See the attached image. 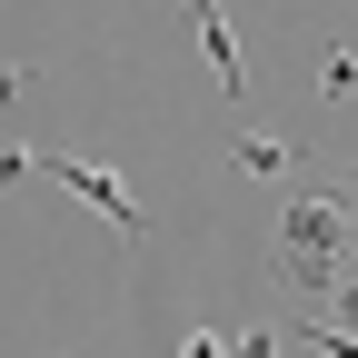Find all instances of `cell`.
I'll use <instances>...</instances> for the list:
<instances>
[{
	"mask_svg": "<svg viewBox=\"0 0 358 358\" xmlns=\"http://www.w3.org/2000/svg\"><path fill=\"white\" fill-rule=\"evenodd\" d=\"M289 299H338L358 279V179H299L279 209V239H268Z\"/></svg>",
	"mask_w": 358,
	"mask_h": 358,
	"instance_id": "obj_1",
	"label": "cell"
},
{
	"mask_svg": "<svg viewBox=\"0 0 358 358\" xmlns=\"http://www.w3.org/2000/svg\"><path fill=\"white\" fill-rule=\"evenodd\" d=\"M30 169H40V179H60L70 199H90V209H100L110 229H120V239H150V209L129 199L120 179H110V169H90V159H60V150H50V159H30Z\"/></svg>",
	"mask_w": 358,
	"mask_h": 358,
	"instance_id": "obj_2",
	"label": "cell"
},
{
	"mask_svg": "<svg viewBox=\"0 0 358 358\" xmlns=\"http://www.w3.org/2000/svg\"><path fill=\"white\" fill-rule=\"evenodd\" d=\"M189 30H199V50H209L219 90H229V100H249V70H239V40H229V20H219L209 0H199V10H189Z\"/></svg>",
	"mask_w": 358,
	"mask_h": 358,
	"instance_id": "obj_3",
	"label": "cell"
},
{
	"mask_svg": "<svg viewBox=\"0 0 358 358\" xmlns=\"http://www.w3.org/2000/svg\"><path fill=\"white\" fill-rule=\"evenodd\" d=\"M229 159H239L249 179H299V150H289V140H268V129H239Z\"/></svg>",
	"mask_w": 358,
	"mask_h": 358,
	"instance_id": "obj_4",
	"label": "cell"
},
{
	"mask_svg": "<svg viewBox=\"0 0 358 358\" xmlns=\"http://www.w3.org/2000/svg\"><path fill=\"white\" fill-rule=\"evenodd\" d=\"M319 100H329V110L358 100V50H348V40H319Z\"/></svg>",
	"mask_w": 358,
	"mask_h": 358,
	"instance_id": "obj_5",
	"label": "cell"
},
{
	"mask_svg": "<svg viewBox=\"0 0 358 358\" xmlns=\"http://www.w3.org/2000/svg\"><path fill=\"white\" fill-rule=\"evenodd\" d=\"M179 358H239V338H219V329H189V338H179Z\"/></svg>",
	"mask_w": 358,
	"mask_h": 358,
	"instance_id": "obj_6",
	"label": "cell"
},
{
	"mask_svg": "<svg viewBox=\"0 0 358 358\" xmlns=\"http://www.w3.org/2000/svg\"><path fill=\"white\" fill-rule=\"evenodd\" d=\"M299 348H319V358H358V338H348V329H299Z\"/></svg>",
	"mask_w": 358,
	"mask_h": 358,
	"instance_id": "obj_7",
	"label": "cell"
},
{
	"mask_svg": "<svg viewBox=\"0 0 358 358\" xmlns=\"http://www.w3.org/2000/svg\"><path fill=\"white\" fill-rule=\"evenodd\" d=\"M329 329H348V338H358V279H348V289L329 299Z\"/></svg>",
	"mask_w": 358,
	"mask_h": 358,
	"instance_id": "obj_8",
	"label": "cell"
},
{
	"mask_svg": "<svg viewBox=\"0 0 358 358\" xmlns=\"http://www.w3.org/2000/svg\"><path fill=\"white\" fill-rule=\"evenodd\" d=\"M279 348H289L279 329H249V338H239V358H279Z\"/></svg>",
	"mask_w": 358,
	"mask_h": 358,
	"instance_id": "obj_9",
	"label": "cell"
}]
</instances>
